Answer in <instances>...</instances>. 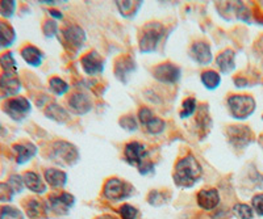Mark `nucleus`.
Returning a JSON list of instances; mask_svg holds the SVG:
<instances>
[{
    "mask_svg": "<svg viewBox=\"0 0 263 219\" xmlns=\"http://www.w3.org/2000/svg\"><path fill=\"white\" fill-rule=\"evenodd\" d=\"M203 176V168L194 155H187L179 160L174 169V181L178 186L191 188Z\"/></svg>",
    "mask_w": 263,
    "mask_h": 219,
    "instance_id": "f257e3e1",
    "label": "nucleus"
},
{
    "mask_svg": "<svg viewBox=\"0 0 263 219\" xmlns=\"http://www.w3.org/2000/svg\"><path fill=\"white\" fill-rule=\"evenodd\" d=\"M49 158L51 162L58 165H71L79 159V152L74 144L65 141H58L51 144Z\"/></svg>",
    "mask_w": 263,
    "mask_h": 219,
    "instance_id": "f03ea898",
    "label": "nucleus"
},
{
    "mask_svg": "<svg viewBox=\"0 0 263 219\" xmlns=\"http://www.w3.org/2000/svg\"><path fill=\"white\" fill-rule=\"evenodd\" d=\"M164 34V28L159 23H152L144 28L140 38L141 53H153L159 45V41Z\"/></svg>",
    "mask_w": 263,
    "mask_h": 219,
    "instance_id": "7ed1b4c3",
    "label": "nucleus"
},
{
    "mask_svg": "<svg viewBox=\"0 0 263 219\" xmlns=\"http://www.w3.org/2000/svg\"><path fill=\"white\" fill-rule=\"evenodd\" d=\"M228 108L236 120H246L255 111V100L243 95L230 96L228 99Z\"/></svg>",
    "mask_w": 263,
    "mask_h": 219,
    "instance_id": "20e7f679",
    "label": "nucleus"
},
{
    "mask_svg": "<svg viewBox=\"0 0 263 219\" xmlns=\"http://www.w3.org/2000/svg\"><path fill=\"white\" fill-rule=\"evenodd\" d=\"M3 111L11 120L16 121V122H21L32 112V104H30L27 97H11V99L4 102Z\"/></svg>",
    "mask_w": 263,
    "mask_h": 219,
    "instance_id": "39448f33",
    "label": "nucleus"
},
{
    "mask_svg": "<svg viewBox=\"0 0 263 219\" xmlns=\"http://www.w3.org/2000/svg\"><path fill=\"white\" fill-rule=\"evenodd\" d=\"M132 185L119 179H109L104 185V197L111 201H121L132 194Z\"/></svg>",
    "mask_w": 263,
    "mask_h": 219,
    "instance_id": "423d86ee",
    "label": "nucleus"
},
{
    "mask_svg": "<svg viewBox=\"0 0 263 219\" xmlns=\"http://www.w3.org/2000/svg\"><path fill=\"white\" fill-rule=\"evenodd\" d=\"M23 88L21 80L15 72L0 74V91L4 97H16Z\"/></svg>",
    "mask_w": 263,
    "mask_h": 219,
    "instance_id": "0eeeda50",
    "label": "nucleus"
},
{
    "mask_svg": "<svg viewBox=\"0 0 263 219\" xmlns=\"http://www.w3.org/2000/svg\"><path fill=\"white\" fill-rule=\"evenodd\" d=\"M182 75V70L173 63H162L153 70V76L162 83H177Z\"/></svg>",
    "mask_w": 263,
    "mask_h": 219,
    "instance_id": "6e6552de",
    "label": "nucleus"
},
{
    "mask_svg": "<svg viewBox=\"0 0 263 219\" xmlns=\"http://www.w3.org/2000/svg\"><path fill=\"white\" fill-rule=\"evenodd\" d=\"M251 132L248 126L242 125H234L228 127V139L230 144H233L236 148L246 147L251 142Z\"/></svg>",
    "mask_w": 263,
    "mask_h": 219,
    "instance_id": "1a4fd4ad",
    "label": "nucleus"
},
{
    "mask_svg": "<svg viewBox=\"0 0 263 219\" xmlns=\"http://www.w3.org/2000/svg\"><path fill=\"white\" fill-rule=\"evenodd\" d=\"M81 62L82 67H83L84 72H86L87 75H99L104 70V59L100 57V54L96 50H91L88 54H86L82 58Z\"/></svg>",
    "mask_w": 263,
    "mask_h": 219,
    "instance_id": "9d476101",
    "label": "nucleus"
},
{
    "mask_svg": "<svg viewBox=\"0 0 263 219\" xmlns=\"http://www.w3.org/2000/svg\"><path fill=\"white\" fill-rule=\"evenodd\" d=\"M63 38L70 48L79 50L86 42V32L79 25H71L63 30Z\"/></svg>",
    "mask_w": 263,
    "mask_h": 219,
    "instance_id": "9b49d317",
    "label": "nucleus"
},
{
    "mask_svg": "<svg viewBox=\"0 0 263 219\" xmlns=\"http://www.w3.org/2000/svg\"><path fill=\"white\" fill-rule=\"evenodd\" d=\"M74 195H71L70 193H62V194L60 195H51V197L49 198L48 205L54 213L63 215V214L67 213V210L74 205Z\"/></svg>",
    "mask_w": 263,
    "mask_h": 219,
    "instance_id": "f8f14e48",
    "label": "nucleus"
},
{
    "mask_svg": "<svg viewBox=\"0 0 263 219\" xmlns=\"http://www.w3.org/2000/svg\"><path fill=\"white\" fill-rule=\"evenodd\" d=\"M124 155L128 163L130 164H142L144 163V158L147 156V151L142 143L138 142H130L124 148Z\"/></svg>",
    "mask_w": 263,
    "mask_h": 219,
    "instance_id": "ddd939ff",
    "label": "nucleus"
},
{
    "mask_svg": "<svg viewBox=\"0 0 263 219\" xmlns=\"http://www.w3.org/2000/svg\"><path fill=\"white\" fill-rule=\"evenodd\" d=\"M12 151L15 154L16 163L18 165L27 164L30 159H33L37 155V147L33 143H30V142L13 144Z\"/></svg>",
    "mask_w": 263,
    "mask_h": 219,
    "instance_id": "4468645a",
    "label": "nucleus"
},
{
    "mask_svg": "<svg viewBox=\"0 0 263 219\" xmlns=\"http://www.w3.org/2000/svg\"><path fill=\"white\" fill-rule=\"evenodd\" d=\"M190 54L194 60H196L199 64H210L212 62V51H211L210 45L206 42H196L190 49Z\"/></svg>",
    "mask_w": 263,
    "mask_h": 219,
    "instance_id": "2eb2a0df",
    "label": "nucleus"
},
{
    "mask_svg": "<svg viewBox=\"0 0 263 219\" xmlns=\"http://www.w3.org/2000/svg\"><path fill=\"white\" fill-rule=\"evenodd\" d=\"M197 204L204 210H213L220 204V194L216 189H203L197 193Z\"/></svg>",
    "mask_w": 263,
    "mask_h": 219,
    "instance_id": "dca6fc26",
    "label": "nucleus"
},
{
    "mask_svg": "<svg viewBox=\"0 0 263 219\" xmlns=\"http://www.w3.org/2000/svg\"><path fill=\"white\" fill-rule=\"evenodd\" d=\"M69 106L72 109V112L79 116L87 114L92 109V102L84 93H74L69 100Z\"/></svg>",
    "mask_w": 263,
    "mask_h": 219,
    "instance_id": "f3484780",
    "label": "nucleus"
},
{
    "mask_svg": "<svg viewBox=\"0 0 263 219\" xmlns=\"http://www.w3.org/2000/svg\"><path fill=\"white\" fill-rule=\"evenodd\" d=\"M136 70V63L135 60L132 59L130 57L121 58L120 60L116 62V67H115V74H116L117 79L123 81V83H126L130 76V74Z\"/></svg>",
    "mask_w": 263,
    "mask_h": 219,
    "instance_id": "a211bd4d",
    "label": "nucleus"
},
{
    "mask_svg": "<svg viewBox=\"0 0 263 219\" xmlns=\"http://www.w3.org/2000/svg\"><path fill=\"white\" fill-rule=\"evenodd\" d=\"M21 57L25 60V63L29 64L32 67H40L44 62V53L40 50L39 48L33 45L25 46L23 50H21Z\"/></svg>",
    "mask_w": 263,
    "mask_h": 219,
    "instance_id": "6ab92c4d",
    "label": "nucleus"
},
{
    "mask_svg": "<svg viewBox=\"0 0 263 219\" xmlns=\"http://www.w3.org/2000/svg\"><path fill=\"white\" fill-rule=\"evenodd\" d=\"M23 179H24V185L30 192L37 193V194H44L46 192V184L42 181L40 174L36 172H25Z\"/></svg>",
    "mask_w": 263,
    "mask_h": 219,
    "instance_id": "aec40b11",
    "label": "nucleus"
},
{
    "mask_svg": "<svg viewBox=\"0 0 263 219\" xmlns=\"http://www.w3.org/2000/svg\"><path fill=\"white\" fill-rule=\"evenodd\" d=\"M216 64H217L222 74H229V72L233 71L234 67H236V54H234V51L227 49L222 53H220L218 57L216 58Z\"/></svg>",
    "mask_w": 263,
    "mask_h": 219,
    "instance_id": "412c9836",
    "label": "nucleus"
},
{
    "mask_svg": "<svg viewBox=\"0 0 263 219\" xmlns=\"http://www.w3.org/2000/svg\"><path fill=\"white\" fill-rule=\"evenodd\" d=\"M16 32L11 24L0 20V49H8L15 43Z\"/></svg>",
    "mask_w": 263,
    "mask_h": 219,
    "instance_id": "4be33fe9",
    "label": "nucleus"
},
{
    "mask_svg": "<svg viewBox=\"0 0 263 219\" xmlns=\"http://www.w3.org/2000/svg\"><path fill=\"white\" fill-rule=\"evenodd\" d=\"M45 116L51 121H55V122L60 123H65L70 120V116L67 113L66 109H63L62 106L53 102L50 105L46 106L45 109Z\"/></svg>",
    "mask_w": 263,
    "mask_h": 219,
    "instance_id": "5701e85b",
    "label": "nucleus"
},
{
    "mask_svg": "<svg viewBox=\"0 0 263 219\" xmlns=\"http://www.w3.org/2000/svg\"><path fill=\"white\" fill-rule=\"evenodd\" d=\"M45 181L51 188H62L67 183V174L55 168H48L45 171Z\"/></svg>",
    "mask_w": 263,
    "mask_h": 219,
    "instance_id": "b1692460",
    "label": "nucleus"
},
{
    "mask_svg": "<svg viewBox=\"0 0 263 219\" xmlns=\"http://www.w3.org/2000/svg\"><path fill=\"white\" fill-rule=\"evenodd\" d=\"M0 67L3 70V72H15L17 74V62L15 59L12 51H7L0 55Z\"/></svg>",
    "mask_w": 263,
    "mask_h": 219,
    "instance_id": "393cba45",
    "label": "nucleus"
},
{
    "mask_svg": "<svg viewBox=\"0 0 263 219\" xmlns=\"http://www.w3.org/2000/svg\"><path fill=\"white\" fill-rule=\"evenodd\" d=\"M201 83H203V85L206 90L213 91L220 85L221 78H220V75H218L217 72L210 70V71H204L203 74H201Z\"/></svg>",
    "mask_w": 263,
    "mask_h": 219,
    "instance_id": "a878e982",
    "label": "nucleus"
},
{
    "mask_svg": "<svg viewBox=\"0 0 263 219\" xmlns=\"http://www.w3.org/2000/svg\"><path fill=\"white\" fill-rule=\"evenodd\" d=\"M141 7L140 2H117V8L124 17L133 16Z\"/></svg>",
    "mask_w": 263,
    "mask_h": 219,
    "instance_id": "bb28decb",
    "label": "nucleus"
},
{
    "mask_svg": "<svg viewBox=\"0 0 263 219\" xmlns=\"http://www.w3.org/2000/svg\"><path fill=\"white\" fill-rule=\"evenodd\" d=\"M49 88H50V91L54 95L62 96V95H65V93L69 91V84L61 78L54 76V78H51L50 81H49Z\"/></svg>",
    "mask_w": 263,
    "mask_h": 219,
    "instance_id": "cd10ccee",
    "label": "nucleus"
},
{
    "mask_svg": "<svg viewBox=\"0 0 263 219\" xmlns=\"http://www.w3.org/2000/svg\"><path fill=\"white\" fill-rule=\"evenodd\" d=\"M0 219H25V216L17 207L6 205L0 209Z\"/></svg>",
    "mask_w": 263,
    "mask_h": 219,
    "instance_id": "c85d7f7f",
    "label": "nucleus"
},
{
    "mask_svg": "<svg viewBox=\"0 0 263 219\" xmlns=\"http://www.w3.org/2000/svg\"><path fill=\"white\" fill-rule=\"evenodd\" d=\"M16 2L15 0H2L0 2V16L4 18L13 17L16 12Z\"/></svg>",
    "mask_w": 263,
    "mask_h": 219,
    "instance_id": "c756f323",
    "label": "nucleus"
},
{
    "mask_svg": "<svg viewBox=\"0 0 263 219\" xmlns=\"http://www.w3.org/2000/svg\"><path fill=\"white\" fill-rule=\"evenodd\" d=\"M196 111V100L194 97H189L183 101L182 105V112H180V118H187L191 117L194 112Z\"/></svg>",
    "mask_w": 263,
    "mask_h": 219,
    "instance_id": "7c9ffc66",
    "label": "nucleus"
},
{
    "mask_svg": "<svg viewBox=\"0 0 263 219\" xmlns=\"http://www.w3.org/2000/svg\"><path fill=\"white\" fill-rule=\"evenodd\" d=\"M233 211L239 219H253V216H254L253 209L246 204H237L233 207Z\"/></svg>",
    "mask_w": 263,
    "mask_h": 219,
    "instance_id": "2f4dec72",
    "label": "nucleus"
},
{
    "mask_svg": "<svg viewBox=\"0 0 263 219\" xmlns=\"http://www.w3.org/2000/svg\"><path fill=\"white\" fill-rule=\"evenodd\" d=\"M164 126H166V123H164L163 120L154 117L145 127H146V132L149 133V134L157 135V134H161V133L163 132Z\"/></svg>",
    "mask_w": 263,
    "mask_h": 219,
    "instance_id": "473e14b6",
    "label": "nucleus"
},
{
    "mask_svg": "<svg viewBox=\"0 0 263 219\" xmlns=\"http://www.w3.org/2000/svg\"><path fill=\"white\" fill-rule=\"evenodd\" d=\"M8 185L12 188V190L15 192V194H18L24 190V179L20 174H11L8 179Z\"/></svg>",
    "mask_w": 263,
    "mask_h": 219,
    "instance_id": "72a5a7b5",
    "label": "nucleus"
},
{
    "mask_svg": "<svg viewBox=\"0 0 263 219\" xmlns=\"http://www.w3.org/2000/svg\"><path fill=\"white\" fill-rule=\"evenodd\" d=\"M15 192L12 188L8 185V183H0V202H11L13 200Z\"/></svg>",
    "mask_w": 263,
    "mask_h": 219,
    "instance_id": "f704fd0d",
    "label": "nucleus"
},
{
    "mask_svg": "<svg viewBox=\"0 0 263 219\" xmlns=\"http://www.w3.org/2000/svg\"><path fill=\"white\" fill-rule=\"evenodd\" d=\"M120 126L123 127L124 130H126V132H136L138 127V123L133 116H124L120 120Z\"/></svg>",
    "mask_w": 263,
    "mask_h": 219,
    "instance_id": "c9c22d12",
    "label": "nucleus"
},
{
    "mask_svg": "<svg viewBox=\"0 0 263 219\" xmlns=\"http://www.w3.org/2000/svg\"><path fill=\"white\" fill-rule=\"evenodd\" d=\"M120 215L123 219H136L138 215V211L136 207L130 206V205H123L120 207Z\"/></svg>",
    "mask_w": 263,
    "mask_h": 219,
    "instance_id": "e433bc0d",
    "label": "nucleus"
},
{
    "mask_svg": "<svg viewBox=\"0 0 263 219\" xmlns=\"http://www.w3.org/2000/svg\"><path fill=\"white\" fill-rule=\"evenodd\" d=\"M41 205L37 200H32L29 204L27 205V214L30 216V218H37L40 216V213H41Z\"/></svg>",
    "mask_w": 263,
    "mask_h": 219,
    "instance_id": "4c0bfd02",
    "label": "nucleus"
},
{
    "mask_svg": "<svg viewBox=\"0 0 263 219\" xmlns=\"http://www.w3.org/2000/svg\"><path fill=\"white\" fill-rule=\"evenodd\" d=\"M57 23L53 21V20H48V21H45L44 27H42V30H44V34L48 38H51V37H54L55 33H57Z\"/></svg>",
    "mask_w": 263,
    "mask_h": 219,
    "instance_id": "58836bf2",
    "label": "nucleus"
},
{
    "mask_svg": "<svg viewBox=\"0 0 263 219\" xmlns=\"http://www.w3.org/2000/svg\"><path fill=\"white\" fill-rule=\"evenodd\" d=\"M153 118H154V116H153V112L150 111L149 108H142L138 112V120H140V122L142 123L144 126H146L147 123H149Z\"/></svg>",
    "mask_w": 263,
    "mask_h": 219,
    "instance_id": "ea45409f",
    "label": "nucleus"
},
{
    "mask_svg": "<svg viewBox=\"0 0 263 219\" xmlns=\"http://www.w3.org/2000/svg\"><path fill=\"white\" fill-rule=\"evenodd\" d=\"M251 204H253V209L255 210V213L258 215H263V194H257L253 197L251 200Z\"/></svg>",
    "mask_w": 263,
    "mask_h": 219,
    "instance_id": "a19ab883",
    "label": "nucleus"
},
{
    "mask_svg": "<svg viewBox=\"0 0 263 219\" xmlns=\"http://www.w3.org/2000/svg\"><path fill=\"white\" fill-rule=\"evenodd\" d=\"M154 169V165L150 162H144L142 164L138 165V171H140L141 174H147Z\"/></svg>",
    "mask_w": 263,
    "mask_h": 219,
    "instance_id": "79ce46f5",
    "label": "nucleus"
},
{
    "mask_svg": "<svg viewBox=\"0 0 263 219\" xmlns=\"http://www.w3.org/2000/svg\"><path fill=\"white\" fill-rule=\"evenodd\" d=\"M149 201L153 205H162L163 204V198H162L161 193L158 192H152V194L149 195Z\"/></svg>",
    "mask_w": 263,
    "mask_h": 219,
    "instance_id": "37998d69",
    "label": "nucleus"
},
{
    "mask_svg": "<svg viewBox=\"0 0 263 219\" xmlns=\"http://www.w3.org/2000/svg\"><path fill=\"white\" fill-rule=\"evenodd\" d=\"M234 83H236V85L238 88H242L245 87V85H248V81H246L245 79H241V78H237L236 80H234Z\"/></svg>",
    "mask_w": 263,
    "mask_h": 219,
    "instance_id": "c03bdc74",
    "label": "nucleus"
},
{
    "mask_svg": "<svg viewBox=\"0 0 263 219\" xmlns=\"http://www.w3.org/2000/svg\"><path fill=\"white\" fill-rule=\"evenodd\" d=\"M49 13H50V15H51V17L58 18V20H60V18H62V17H63L62 13H61L60 11H54V9H50V11H49Z\"/></svg>",
    "mask_w": 263,
    "mask_h": 219,
    "instance_id": "a18cd8bd",
    "label": "nucleus"
},
{
    "mask_svg": "<svg viewBox=\"0 0 263 219\" xmlns=\"http://www.w3.org/2000/svg\"><path fill=\"white\" fill-rule=\"evenodd\" d=\"M96 219H116V218H114L112 215H100V216H98Z\"/></svg>",
    "mask_w": 263,
    "mask_h": 219,
    "instance_id": "49530a36",
    "label": "nucleus"
},
{
    "mask_svg": "<svg viewBox=\"0 0 263 219\" xmlns=\"http://www.w3.org/2000/svg\"><path fill=\"white\" fill-rule=\"evenodd\" d=\"M259 143H260V147L263 148V137H260V139H259Z\"/></svg>",
    "mask_w": 263,
    "mask_h": 219,
    "instance_id": "de8ad7c7",
    "label": "nucleus"
},
{
    "mask_svg": "<svg viewBox=\"0 0 263 219\" xmlns=\"http://www.w3.org/2000/svg\"><path fill=\"white\" fill-rule=\"evenodd\" d=\"M2 134H4V129H3V126H0V135Z\"/></svg>",
    "mask_w": 263,
    "mask_h": 219,
    "instance_id": "09e8293b",
    "label": "nucleus"
}]
</instances>
